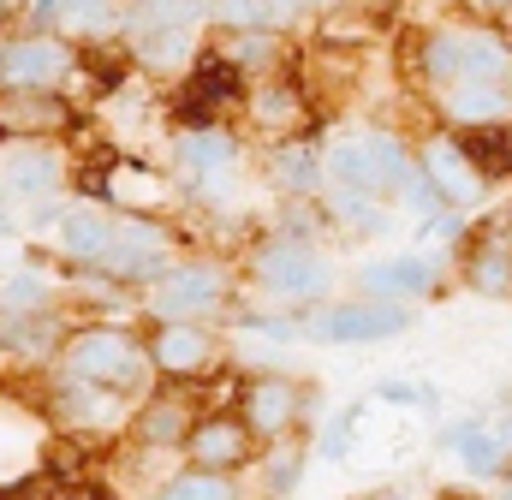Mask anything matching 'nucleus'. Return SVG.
<instances>
[{"label": "nucleus", "mask_w": 512, "mask_h": 500, "mask_svg": "<svg viewBox=\"0 0 512 500\" xmlns=\"http://www.w3.org/2000/svg\"><path fill=\"white\" fill-rule=\"evenodd\" d=\"M60 364H66V375H72V381L108 387V393H131V387H143V375L155 370L149 346H143L137 334H126V328H114V322H96V328L66 334Z\"/></svg>", "instance_id": "f257e3e1"}, {"label": "nucleus", "mask_w": 512, "mask_h": 500, "mask_svg": "<svg viewBox=\"0 0 512 500\" xmlns=\"http://www.w3.org/2000/svg\"><path fill=\"white\" fill-rule=\"evenodd\" d=\"M251 268H256V280L274 298H286V304H322L334 292V280H340L334 262L316 245H304V239H268L251 256Z\"/></svg>", "instance_id": "f03ea898"}, {"label": "nucleus", "mask_w": 512, "mask_h": 500, "mask_svg": "<svg viewBox=\"0 0 512 500\" xmlns=\"http://www.w3.org/2000/svg\"><path fill=\"white\" fill-rule=\"evenodd\" d=\"M78 72V48L54 30L0 42V90H60Z\"/></svg>", "instance_id": "7ed1b4c3"}, {"label": "nucleus", "mask_w": 512, "mask_h": 500, "mask_svg": "<svg viewBox=\"0 0 512 500\" xmlns=\"http://www.w3.org/2000/svg\"><path fill=\"white\" fill-rule=\"evenodd\" d=\"M221 304H227V268L221 262H173V274L149 286V310L161 322H197Z\"/></svg>", "instance_id": "20e7f679"}, {"label": "nucleus", "mask_w": 512, "mask_h": 500, "mask_svg": "<svg viewBox=\"0 0 512 500\" xmlns=\"http://www.w3.org/2000/svg\"><path fill=\"white\" fill-rule=\"evenodd\" d=\"M417 161H423V179L435 185V197H441L447 209H477V203L489 197V173L471 161L465 137H429V143L417 149Z\"/></svg>", "instance_id": "39448f33"}, {"label": "nucleus", "mask_w": 512, "mask_h": 500, "mask_svg": "<svg viewBox=\"0 0 512 500\" xmlns=\"http://www.w3.org/2000/svg\"><path fill=\"white\" fill-rule=\"evenodd\" d=\"M417 322L411 304H376V298H358V304H328L316 334L334 340V346H382V340H399L405 328Z\"/></svg>", "instance_id": "423d86ee"}, {"label": "nucleus", "mask_w": 512, "mask_h": 500, "mask_svg": "<svg viewBox=\"0 0 512 500\" xmlns=\"http://www.w3.org/2000/svg\"><path fill=\"white\" fill-rule=\"evenodd\" d=\"M441 280V256L435 250H405V256H376L358 268V292L376 304H417L429 298Z\"/></svg>", "instance_id": "0eeeda50"}, {"label": "nucleus", "mask_w": 512, "mask_h": 500, "mask_svg": "<svg viewBox=\"0 0 512 500\" xmlns=\"http://www.w3.org/2000/svg\"><path fill=\"white\" fill-rule=\"evenodd\" d=\"M72 125V102L60 90H0V143H48Z\"/></svg>", "instance_id": "6e6552de"}, {"label": "nucleus", "mask_w": 512, "mask_h": 500, "mask_svg": "<svg viewBox=\"0 0 512 500\" xmlns=\"http://www.w3.org/2000/svg\"><path fill=\"white\" fill-rule=\"evenodd\" d=\"M251 453H256V435H251L245 417H203V423L191 429V441H185L191 471H215V477L251 465Z\"/></svg>", "instance_id": "1a4fd4ad"}, {"label": "nucleus", "mask_w": 512, "mask_h": 500, "mask_svg": "<svg viewBox=\"0 0 512 500\" xmlns=\"http://www.w3.org/2000/svg\"><path fill=\"white\" fill-rule=\"evenodd\" d=\"M304 411V387L292 375H251L245 381V423L262 441H280Z\"/></svg>", "instance_id": "9d476101"}, {"label": "nucleus", "mask_w": 512, "mask_h": 500, "mask_svg": "<svg viewBox=\"0 0 512 500\" xmlns=\"http://www.w3.org/2000/svg\"><path fill=\"white\" fill-rule=\"evenodd\" d=\"M149 358H155L161 375H203V370H215L221 340L203 322H161L155 340H149Z\"/></svg>", "instance_id": "9b49d317"}, {"label": "nucleus", "mask_w": 512, "mask_h": 500, "mask_svg": "<svg viewBox=\"0 0 512 500\" xmlns=\"http://www.w3.org/2000/svg\"><path fill=\"white\" fill-rule=\"evenodd\" d=\"M54 245L78 268H102L114 256V245H120V215H108V209H66L60 227H54Z\"/></svg>", "instance_id": "f8f14e48"}, {"label": "nucleus", "mask_w": 512, "mask_h": 500, "mask_svg": "<svg viewBox=\"0 0 512 500\" xmlns=\"http://www.w3.org/2000/svg\"><path fill=\"white\" fill-rule=\"evenodd\" d=\"M441 108H447V120L465 125V131H495V125H512V84L465 78V84L441 90Z\"/></svg>", "instance_id": "ddd939ff"}, {"label": "nucleus", "mask_w": 512, "mask_h": 500, "mask_svg": "<svg viewBox=\"0 0 512 500\" xmlns=\"http://www.w3.org/2000/svg\"><path fill=\"white\" fill-rule=\"evenodd\" d=\"M0 185L6 197H48L60 185V155L48 143H12L0 155Z\"/></svg>", "instance_id": "4468645a"}, {"label": "nucleus", "mask_w": 512, "mask_h": 500, "mask_svg": "<svg viewBox=\"0 0 512 500\" xmlns=\"http://www.w3.org/2000/svg\"><path fill=\"white\" fill-rule=\"evenodd\" d=\"M328 179H334L340 191H358V197H387L370 131H352V137H340V143L328 149Z\"/></svg>", "instance_id": "2eb2a0df"}, {"label": "nucleus", "mask_w": 512, "mask_h": 500, "mask_svg": "<svg viewBox=\"0 0 512 500\" xmlns=\"http://www.w3.org/2000/svg\"><path fill=\"white\" fill-rule=\"evenodd\" d=\"M441 447L459 453V465H465L471 477H501L512 465V447L489 429V423H453V429H441Z\"/></svg>", "instance_id": "dca6fc26"}, {"label": "nucleus", "mask_w": 512, "mask_h": 500, "mask_svg": "<svg viewBox=\"0 0 512 500\" xmlns=\"http://www.w3.org/2000/svg\"><path fill=\"white\" fill-rule=\"evenodd\" d=\"M54 30L66 42H102V36L126 30V12H120V0H60Z\"/></svg>", "instance_id": "f3484780"}, {"label": "nucleus", "mask_w": 512, "mask_h": 500, "mask_svg": "<svg viewBox=\"0 0 512 500\" xmlns=\"http://www.w3.org/2000/svg\"><path fill=\"white\" fill-rule=\"evenodd\" d=\"M131 54H137V66H149V72H185V66H197V24L131 36Z\"/></svg>", "instance_id": "a211bd4d"}, {"label": "nucleus", "mask_w": 512, "mask_h": 500, "mask_svg": "<svg viewBox=\"0 0 512 500\" xmlns=\"http://www.w3.org/2000/svg\"><path fill=\"white\" fill-rule=\"evenodd\" d=\"M179 161H185L197 179H227L233 161H239V143H233V131L203 125V131H185V137H179Z\"/></svg>", "instance_id": "6ab92c4d"}, {"label": "nucleus", "mask_w": 512, "mask_h": 500, "mask_svg": "<svg viewBox=\"0 0 512 500\" xmlns=\"http://www.w3.org/2000/svg\"><path fill=\"white\" fill-rule=\"evenodd\" d=\"M251 120L262 131H274V137H286V131H298L304 125V90L292 84V78H262L251 96Z\"/></svg>", "instance_id": "aec40b11"}, {"label": "nucleus", "mask_w": 512, "mask_h": 500, "mask_svg": "<svg viewBox=\"0 0 512 500\" xmlns=\"http://www.w3.org/2000/svg\"><path fill=\"white\" fill-rule=\"evenodd\" d=\"M268 173H274V185L286 197H316L328 185V155H316L310 143H280V155H274Z\"/></svg>", "instance_id": "412c9836"}, {"label": "nucleus", "mask_w": 512, "mask_h": 500, "mask_svg": "<svg viewBox=\"0 0 512 500\" xmlns=\"http://www.w3.org/2000/svg\"><path fill=\"white\" fill-rule=\"evenodd\" d=\"M227 66L239 72H256V78H274L280 60H286V36L280 30H227Z\"/></svg>", "instance_id": "4be33fe9"}, {"label": "nucleus", "mask_w": 512, "mask_h": 500, "mask_svg": "<svg viewBox=\"0 0 512 500\" xmlns=\"http://www.w3.org/2000/svg\"><path fill=\"white\" fill-rule=\"evenodd\" d=\"M417 66L435 90H453L465 84V30H429L423 48H417Z\"/></svg>", "instance_id": "5701e85b"}, {"label": "nucleus", "mask_w": 512, "mask_h": 500, "mask_svg": "<svg viewBox=\"0 0 512 500\" xmlns=\"http://www.w3.org/2000/svg\"><path fill=\"white\" fill-rule=\"evenodd\" d=\"M12 346V358L24 364H42L48 352H66V334H60V316L54 310H36V316H12V328L0 334Z\"/></svg>", "instance_id": "b1692460"}, {"label": "nucleus", "mask_w": 512, "mask_h": 500, "mask_svg": "<svg viewBox=\"0 0 512 500\" xmlns=\"http://www.w3.org/2000/svg\"><path fill=\"white\" fill-rule=\"evenodd\" d=\"M108 197H114V215H149V209H161V173H149L137 161H114Z\"/></svg>", "instance_id": "393cba45"}, {"label": "nucleus", "mask_w": 512, "mask_h": 500, "mask_svg": "<svg viewBox=\"0 0 512 500\" xmlns=\"http://www.w3.org/2000/svg\"><path fill=\"white\" fill-rule=\"evenodd\" d=\"M197 18H215V0H131L126 30L149 36V30H179V24H197Z\"/></svg>", "instance_id": "a878e982"}, {"label": "nucleus", "mask_w": 512, "mask_h": 500, "mask_svg": "<svg viewBox=\"0 0 512 500\" xmlns=\"http://www.w3.org/2000/svg\"><path fill=\"white\" fill-rule=\"evenodd\" d=\"M465 280L483 298H512V239H489L465 256Z\"/></svg>", "instance_id": "bb28decb"}, {"label": "nucleus", "mask_w": 512, "mask_h": 500, "mask_svg": "<svg viewBox=\"0 0 512 500\" xmlns=\"http://www.w3.org/2000/svg\"><path fill=\"white\" fill-rule=\"evenodd\" d=\"M465 78H477V84H507L512 78V48L495 30H465Z\"/></svg>", "instance_id": "cd10ccee"}, {"label": "nucleus", "mask_w": 512, "mask_h": 500, "mask_svg": "<svg viewBox=\"0 0 512 500\" xmlns=\"http://www.w3.org/2000/svg\"><path fill=\"white\" fill-rule=\"evenodd\" d=\"M191 417L173 405V399H155V405H143V417H137V435H143V447H185L191 441Z\"/></svg>", "instance_id": "c85d7f7f"}, {"label": "nucleus", "mask_w": 512, "mask_h": 500, "mask_svg": "<svg viewBox=\"0 0 512 500\" xmlns=\"http://www.w3.org/2000/svg\"><path fill=\"white\" fill-rule=\"evenodd\" d=\"M60 399H72V405H66V423H90V429L120 423V393H108V387L72 381V393H60Z\"/></svg>", "instance_id": "c756f323"}, {"label": "nucleus", "mask_w": 512, "mask_h": 500, "mask_svg": "<svg viewBox=\"0 0 512 500\" xmlns=\"http://www.w3.org/2000/svg\"><path fill=\"white\" fill-rule=\"evenodd\" d=\"M465 149H471V161H477L489 179H512V125H495V131H465Z\"/></svg>", "instance_id": "7c9ffc66"}, {"label": "nucleus", "mask_w": 512, "mask_h": 500, "mask_svg": "<svg viewBox=\"0 0 512 500\" xmlns=\"http://www.w3.org/2000/svg\"><path fill=\"white\" fill-rule=\"evenodd\" d=\"M161 500H239V489L227 483V477H215V471H185V477H173Z\"/></svg>", "instance_id": "2f4dec72"}, {"label": "nucleus", "mask_w": 512, "mask_h": 500, "mask_svg": "<svg viewBox=\"0 0 512 500\" xmlns=\"http://www.w3.org/2000/svg\"><path fill=\"white\" fill-rule=\"evenodd\" d=\"M42 298H48V286H42V274H12V280L0 286V304H6L12 316H36V310H48Z\"/></svg>", "instance_id": "473e14b6"}, {"label": "nucleus", "mask_w": 512, "mask_h": 500, "mask_svg": "<svg viewBox=\"0 0 512 500\" xmlns=\"http://www.w3.org/2000/svg\"><path fill=\"white\" fill-rule=\"evenodd\" d=\"M346 227L358 233H382V215H376V197H358V191H340V209H334Z\"/></svg>", "instance_id": "72a5a7b5"}, {"label": "nucleus", "mask_w": 512, "mask_h": 500, "mask_svg": "<svg viewBox=\"0 0 512 500\" xmlns=\"http://www.w3.org/2000/svg\"><path fill=\"white\" fill-rule=\"evenodd\" d=\"M376 399L382 405H417V411H429L435 405V387H423V381H382Z\"/></svg>", "instance_id": "f704fd0d"}, {"label": "nucleus", "mask_w": 512, "mask_h": 500, "mask_svg": "<svg viewBox=\"0 0 512 500\" xmlns=\"http://www.w3.org/2000/svg\"><path fill=\"white\" fill-rule=\"evenodd\" d=\"M298 465H304V453H280V459H268V483H274V495H286V489H292Z\"/></svg>", "instance_id": "c9c22d12"}, {"label": "nucleus", "mask_w": 512, "mask_h": 500, "mask_svg": "<svg viewBox=\"0 0 512 500\" xmlns=\"http://www.w3.org/2000/svg\"><path fill=\"white\" fill-rule=\"evenodd\" d=\"M346 435H352V417H340V423L316 441V459H346Z\"/></svg>", "instance_id": "e433bc0d"}, {"label": "nucleus", "mask_w": 512, "mask_h": 500, "mask_svg": "<svg viewBox=\"0 0 512 500\" xmlns=\"http://www.w3.org/2000/svg\"><path fill=\"white\" fill-rule=\"evenodd\" d=\"M489 30H495V36L512 48V0H507V6H495V24H489Z\"/></svg>", "instance_id": "4c0bfd02"}, {"label": "nucleus", "mask_w": 512, "mask_h": 500, "mask_svg": "<svg viewBox=\"0 0 512 500\" xmlns=\"http://www.w3.org/2000/svg\"><path fill=\"white\" fill-rule=\"evenodd\" d=\"M489 429H495V435H501V441H507V447H512V411H501V417H495Z\"/></svg>", "instance_id": "58836bf2"}, {"label": "nucleus", "mask_w": 512, "mask_h": 500, "mask_svg": "<svg viewBox=\"0 0 512 500\" xmlns=\"http://www.w3.org/2000/svg\"><path fill=\"white\" fill-rule=\"evenodd\" d=\"M376 500H411V495H405V489H382Z\"/></svg>", "instance_id": "ea45409f"}, {"label": "nucleus", "mask_w": 512, "mask_h": 500, "mask_svg": "<svg viewBox=\"0 0 512 500\" xmlns=\"http://www.w3.org/2000/svg\"><path fill=\"white\" fill-rule=\"evenodd\" d=\"M495 500H512V483H507V489H501V495H495Z\"/></svg>", "instance_id": "a19ab883"}, {"label": "nucleus", "mask_w": 512, "mask_h": 500, "mask_svg": "<svg viewBox=\"0 0 512 500\" xmlns=\"http://www.w3.org/2000/svg\"><path fill=\"white\" fill-rule=\"evenodd\" d=\"M0 239H6V209H0Z\"/></svg>", "instance_id": "79ce46f5"}, {"label": "nucleus", "mask_w": 512, "mask_h": 500, "mask_svg": "<svg viewBox=\"0 0 512 500\" xmlns=\"http://www.w3.org/2000/svg\"><path fill=\"white\" fill-rule=\"evenodd\" d=\"M459 500H477V495H459Z\"/></svg>", "instance_id": "37998d69"}, {"label": "nucleus", "mask_w": 512, "mask_h": 500, "mask_svg": "<svg viewBox=\"0 0 512 500\" xmlns=\"http://www.w3.org/2000/svg\"><path fill=\"white\" fill-rule=\"evenodd\" d=\"M0 500H6V495H0Z\"/></svg>", "instance_id": "c03bdc74"}]
</instances>
